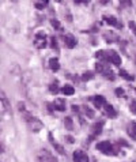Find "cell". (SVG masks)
Masks as SVG:
<instances>
[{"instance_id":"obj_1","label":"cell","mask_w":136,"mask_h":162,"mask_svg":"<svg viewBox=\"0 0 136 162\" xmlns=\"http://www.w3.org/2000/svg\"><path fill=\"white\" fill-rule=\"evenodd\" d=\"M23 117H25L26 123L29 124V128L33 131V132H38V131L42 130V123H41L37 117L29 114L27 112H23Z\"/></svg>"},{"instance_id":"obj_2","label":"cell","mask_w":136,"mask_h":162,"mask_svg":"<svg viewBox=\"0 0 136 162\" xmlns=\"http://www.w3.org/2000/svg\"><path fill=\"white\" fill-rule=\"evenodd\" d=\"M97 150L101 153H104V154H116L117 153V150H116V147L113 145H112L109 140H104V142H99L97 146Z\"/></svg>"},{"instance_id":"obj_3","label":"cell","mask_w":136,"mask_h":162,"mask_svg":"<svg viewBox=\"0 0 136 162\" xmlns=\"http://www.w3.org/2000/svg\"><path fill=\"white\" fill-rule=\"evenodd\" d=\"M34 45L38 48V49H42V48H45V45H47V34H45V32H37L36 35H34Z\"/></svg>"},{"instance_id":"obj_4","label":"cell","mask_w":136,"mask_h":162,"mask_svg":"<svg viewBox=\"0 0 136 162\" xmlns=\"http://www.w3.org/2000/svg\"><path fill=\"white\" fill-rule=\"evenodd\" d=\"M0 97H1V116H3V119H6L7 114L11 113V106L8 104V99L6 97V94H4V91L0 93Z\"/></svg>"},{"instance_id":"obj_5","label":"cell","mask_w":136,"mask_h":162,"mask_svg":"<svg viewBox=\"0 0 136 162\" xmlns=\"http://www.w3.org/2000/svg\"><path fill=\"white\" fill-rule=\"evenodd\" d=\"M38 161L39 162H59L57 158L53 157L48 150H41L38 153Z\"/></svg>"},{"instance_id":"obj_6","label":"cell","mask_w":136,"mask_h":162,"mask_svg":"<svg viewBox=\"0 0 136 162\" xmlns=\"http://www.w3.org/2000/svg\"><path fill=\"white\" fill-rule=\"evenodd\" d=\"M106 53H107V61H112L115 66H120L121 64V57H120V55L116 50L110 49V50H107Z\"/></svg>"},{"instance_id":"obj_7","label":"cell","mask_w":136,"mask_h":162,"mask_svg":"<svg viewBox=\"0 0 136 162\" xmlns=\"http://www.w3.org/2000/svg\"><path fill=\"white\" fill-rule=\"evenodd\" d=\"M104 21L106 22L109 26H115V27H117V29L122 27V23H121V22H118L113 15H104Z\"/></svg>"},{"instance_id":"obj_8","label":"cell","mask_w":136,"mask_h":162,"mask_svg":"<svg viewBox=\"0 0 136 162\" xmlns=\"http://www.w3.org/2000/svg\"><path fill=\"white\" fill-rule=\"evenodd\" d=\"M74 162H89V157H87L86 153L78 150V151L74 153Z\"/></svg>"},{"instance_id":"obj_9","label":"cell","mask_w":136,"mask_h":162,"mask_svg":"<svg viewBox=\"0 0 136 162\" xmlns=\"http://www.w3.org/2000/svg\"><path fill=\"white\" fill-rule=\"evenodd\" d=\"M64 42H65V45H67V48L72 49V48H75V45H76V38L72 34H65Z\"/></svg>"},{"instance_id":"obj_10","label":"cell","mask_w":136,"mask_h":162,"mask_svg":"<svg viewBox=\"0 0 136 162\" xmlns=\"http://www.w3.org/2000/svg\"><path fill=\"white\" fill-rule=\"evenodd\" d=\"M105 112H106L107 117H110V119H115V117H117V112L115 110V108H113V105H110V104H105Z\"/></svg>"},{"instance_id":"obj_11","label":"cell","mask_w":136,"mask_h":162,"mask_svg":"<svg viewBox=\"0 0 136 162\" xmlns=\"http://www.w3.org/2000/svg\"><path fill=\"white\" fill-rule=\"evenodd\" d=\"M102 128H104V121H98V123L94 124L93 125V132H91V139H93L94 136L99 135L101 131H102Z\"/></svg>"},{"instance_id":"obj_12","label":"cell","mask_w":136,"mask_h":162,"mask_svg":"<svg viewBox=\"0 0 136 162\" xmlns=\"http://www.w3.org/2000/svg\"><path fill=\"white\" fill-rule=\"evenodd\" d=\"M91 99L94 101V105L97 106L98 109L102 108V106H105V104H106V99H105V97H102V95H95V97H93Z\"/></svg>"},{"instance_id":"obj_13","label":"cell","mask_w":136,"mask_h":162,"mask_svg":"<svg viewBox=\"0 0 136 162\" xmlns=\"http://www.w3.org/2000/svg\"><path fill=\"white\" fill-rule=\"evenodd\" d=\"M49 67L53 72H57V71L60 70V63H59V60L56 59V57H52V59L49 60Z\"/></svg>"},{"instance_id":"obj_14","label":"cell","mask_w":136,"mask_h":162,"mask_svg":"<svg viewBox=\"0 0 136 162\" xmlns=\"http://www.w3.org/2000/svg\"><path fill=\"white\" fill-rule=\"evenodd\" d=\"M53 105H54V110H60V112L65 110V102L63 99H56L53 102Z\"/></svg>"},{"instance_id":"obj_15","label":"cell","mask_w":136,"mask_h":162,"mask_svg":"<svg viewBox=\"0 0 136 162\" xmlns=\"http://www.w3.org/2000/svg\"><path fill=\"white\" fill-rule=\"evenodd\" d=\"M104 37L105 40H106L107 42H115V41H117V35L115 34V33H112V32H105L104 33Z\"/></svg>"},{"instance_id":"obj_16","label":"cell","mask_w":136,"mask_h":162,"mask_svg":"<svg viewBox=\"0 0 136 162\" xmlns=\"http://www.w3.org/2000/svg\"><path fill=\"white\" fill-rule=\"evenodd\" d=\"M49 140L52 142V145H53V147L56 148V150H57L59 154H65V150H64V148L61 147V146L59 145L57 142H54V140H53V138H52V134H49Z\"/></svg>"},{"instance_id":"obj_17","label":"cell","mask_w":136,"mask_h":162,"mask_svg":"<svg viewBox=\"0 0 136 162\" xmlns=\"http://www.w3.org/2000/svg\"><path fill=\"white\" fill-rule=\"evenodd\" d=\"M61 91H63V94H64V95H74L75 89L72 87V86H69V85H65L64 87L61 89Z\"/></svg>"},{"instance_id":"obj_18","label":"cell","mask_w":136,"mask_h":162,"mask_svg":"<svg viewBox=\"0 0 136 162\" xmlns=\"http://www.w3.org/2000/svg\"><path fill=\"white\" fill-rule=\"evenodd\" d=\"M64 127L67 128L68 131H72L74 130V121H72V119L69 116H67L64 119Z\"/></svg>"},{"instance_id":"obj_19","label":"cell","mask_w":136,"mask_h":162,"mask_svg":"<svg viewBox=\"0 0 136 162\" xmlns=\"http://www.w3.org/2000/svg\"><path fill=\"white\" fill-rule=\"evenodd\" d=\"M49 91L52 93V94H57V93L60 91V89H59V81H54L53 83L49 86Z\"/></svg>"},{"instance_id":"obj_20","label":"cell","mask_w":136,"mask_h":162,"mask_svg":"<svg viewBox=\"0 0 136 162\" xmlns=\"http://www.w3.org/2000/svg\"><path fill=\"white\" fill-rule=\"evenodd\" d=\"M128 132H129V135H131L133 139H136V121H132V123L129 124Z\"/></svg>"},{"instance_id":"obj_21","label":"cell","mask_w":136,"mask_h":162,"mask_svg":"<svg viewBox=\"0 0 136 162\" xmlns=\"http://www.w3.org/2000/svg\"><path fill=\"white\" fill-rule=\"evenodd\" d=\"M102 75H104L105 78H107L109 81H115V74L112 72L110 68H105V71L102 72Z\"/></svg>"},{"instance_id":"obj_22","label":"cell","mask_w":136,"mask_h":162,"mask_svg":"<svg viewBox=\"0 0 136 162\" xmlns=\"http://www.w3.org/2000/svg\"><path fill=\"white\" fill-rule=\"evenodd\" d=\"M118 74H120V76L125 78L127 81H133V79H135V78H133L132 75H129V74H128V72H127L125 70H120V72H118Z\"/></svg>"},{"instance_id":"obj_23","label":"cell","mask_w":136,"mask_h":162,"mask_svg":"<svg viewBox=\"0 0 136 162\" xmlns=\"http://www.w3.org/2000/svg\"><path fill=\"white\" fill-rule=\"evenodd\" d=\"M83 109H84V113H86V116H87V117H90V119H93V117H94V112H93V110H91V109H90L89 106H87V105H84V106H83Z\"/></svg>"},{"instance_id":"obj_24","label":"cell","mask_w":136,"mask_h":162,"mask_svg":"<svg viewBox=\"0 0 136 162\" xmlns=\"http://www.w3.org/2000/svg\"><path fill=\"white\" fill-rule=\"evenodd\" d=\"M50 48H53V49H59L57 40H56V37H50Z\"/></svg>"},{"instance_id":"obj_25","label":"cell","mask_w":136,"mask_h":162,"mask_svg":"<svg viewBox=\"0 0 136 162\" xmlns=\"http://www.w3.org/2000/svg\"><path fill=\"white\" fill-rule=\"evenodd\" d=\"M47 4H48V1H44V3H42V1H37L34 6H36L37 10H42V8L47 7Z\"/></svg>"},{"instance_id":"obj_26","label":"cell","mask_w":136,"mask_h":162,"mask_svg":"<svg viewBox=\"0 0 136 162\" xmlns=\"http://www.w3.org/2000/svg\"><path fill=\"white\" fill-rule=\"evenodd\" d=\"M93 76H94V74L93 72H84V74L82 75V79L83 81H89V79H93Z\"/></svg>"},{"instance_id":"obj_27","label":"cell","mask_w":136,"mask_h":162,"mask_svg":"<svg viewBox=\"0 0 136 162\" xmlns=\"http://www.w3.org/2000/svg\"><path fill=\"white\" fill-rule=\"evenodd\" d=\"M50 25H52V27L53 29H56V30L60 29V22H59L57 19H52V21H50Z\"/></svg>"},{"instance_id":"obj_28","label":"cell","mask_w":136,"mask_h":162,"mask_svg":"<svg viewBox=\"0 0 136 162\" xmlns=\"http://www.w3.org/2000/svg\"><path fill=\"white\" fill-rule=\"evenodd\" d=\"M95 70H97V72L102 74V72L105 71V67L102 66V63H97V64H95Z\"/></svg>"},{"instance_id":"obj_29","label":"cell","mask_w":136,"mask_h":162,"mask_svg":"<svg viewBox=\"0 0 136 162\" xmlns=\"http://www.w3.org/2000/svg\"><path fill=\"white\" fill-rule=\"evenodd\" d=\"M115 93H116V95H117V97H124V90H122L121 87H117L115 90Z\"/></svg>"},{"instance_id":"obj_30","label":"cell","mask_w":136,"mask_h":162,"mask_svg":"<svg viewBox=\"0 0 136 162\" xmlns=\"http://www.w3.org/2000/svg\"><path fill=\"white\" fill-rule=\"evenodd\" d=\"M129 109H131V113L136 114V101H132V102H131V106H129Z\"/></svg>"},{"instance_id":"obj_31","label":"cell","mask_w":136,"mask_h":162,"mask_svg":"<svg viewBox=\"0 0 136 162\" xmlns=\"http://www.w3.org/2000/svg\"><path fill=\"white\" fill-rule=\"evenodd\" d=\"M129 29H132L133 33H135V35H136V23L135 22H132V21L129 22Z\"/></svg>"},{"instance_id":"obj_32","label":"cell","mask_w":136,"mask_h":162,"mask_svg":"<svg viewBox=\"0 0 136 162\" xmlns=\"http://www.w3.org/2000/svg\"><path fill=\"white\" fill-rule=\"evenodd\" d=\"M120 4H122V6H131V4H132V1H131V0H121V1H120Z\"/></svg>"},{"instance_id":"obj_33","label":"cell","mask_w":136,"mask_h":162,"mask_svg":"<svg viewBox=\"0 0 136 162\" xmlns=\"http://www.w3.org/2000/svg\"><path fill=\"white\" fill-rule=\"evenodd\" d=\"M72 110H74V112H78V110H79V108H78V106H76V105H72Z\"/></svg>"},{"instance_id":"obj_34","label":"cell","mask_w":136,"mask_h":162,"mask_svg":"<svg viewBox=\"0 0 136 162\" xmlns=\"http://www.w3.org/2000/svg\"><path fill=\"white\" fill-rule=\"evenodd\" d=\"M135 61H136V60H135Z\"/></svg>"}]
</instances>
